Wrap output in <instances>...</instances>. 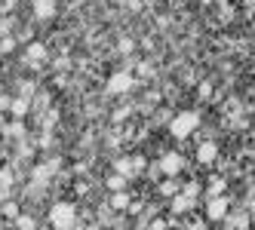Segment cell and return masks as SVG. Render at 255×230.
<instances>
[{
    "label": "cell",
    "mask_w": 255,
    "mask_h": 230,
    "mask_svg": "<svg viewBox=\"0 0 255 230\" xmlns=\"http://www.w3.org/2000/svg\"><path fill=\"white\" fill-rule=\"evenodd\" d=\"M49 224L56 230H80L83 221H77V209L71 203H56L49 209Z\"/></svg>",
    "instance_id": "6da1fadb"
},
{
    "label": "cell",
    "mask_w": 255,
    "mask_h": 230,
    "mask_svg": "<svg viewBox=\"0 0 255 230\" xmlns=\"http://www.w3.org/2000/svg\"><path fill=\"white\" fill-rule=\"evenodd\" d=\"M197 126H200V114H197V111H178V114L172 117V123H169V132H172L175 138H188Z\"/></svg>",
    "instance_id": "7a4b0ae2"
},
{
    "label": "cell",
    "mask_w": 255,
    "mask_h": 230,
    "mask_svg": "<svg viewBox=\"0 0 255 230\" xmlns=\"http://www.w3.org/2000/svg\"><path fill=\"white\" fill-rule=\"evenodd\" d=\"M185 169V156H181L178 151H169V153H163V160H160V172L166 175V178H175V175Z\"/></svg>",
    "instance_id": "3957f363"
},
{
    "label": "cell",
    "mask_w": 255,
    "mask_h": 230,
    "mask_svg": "<svg viewBox=\"0 0 255 230\" xmlns=\"http://www.w3.org/2000/svg\"><path fill=\"white\" fill-rule=\"evenodd\" d=\"M105 89L111 92V95H123V92H129V89H132V77H129V71H117V74L105 83Z\"/></svg>",
    "instance_id": "277c9868"
},
{
    "label": "cell",
    "mask_w": 255,
    "mask_h": 230,
    "mask_svg": "<svg viewBox=\"0 0 255 230\" xmlns=\"http://www.w3.org/2000/svg\"><path fill=\"white\" fill-rule=\"evenodd\" d=\"M225 215H228V197H209V203H206V218L209 221H225Z\"/></svg>",
    "instance_id": "5b68a950"
},
{
    "label": "cell",
    "mask_w": 255,
    "mask_h": 230,
    "mask_svg": "<svg viewBox=\"0 0 255 230\" xmlns=\"http://www.w3.org/2000/svg\"><path fill=\"white\" fill-rule=\"evenodd\" d=\"M31 9L37 19H52L56 15V0H31Z\"/></svg>",
    "instance_id": "8992f818"
},
{
    "label": "cell",
    "mask_w": 255,
    "mask_h": 230,
    "mask_svg": "<svg viewBox=\"0 0 255 230\" xmlns=\"http://www.w3.org/2000/svg\"><path fill=\"white\" fill-rule=\"evenodd\" d=\"M252 221H249V212H237V215H225V227L228 230H246Z\"/></svg>",
    "instance_id": "52a82bcc"
},
{
    "label": "cell",
    "mask_w": 255,
    "mask_h": 230,
    "mask_svg": "<svg viewBox=\"0 0 255 230\" xmlns=\"http://www.w3.org/2000/svg\"><path fill=\"white\" fill-rule=\"evenodd\" d=\"M46 59V46L43 43H28V49H25V62L28 65H40Z\"/></svg>",
    "instance_id": "ba28073f"
},
{
    "label": "cell",
    "mask_w": 255,
    "mask_h": 230,
    "mask_svg": "<svg viewBox=\"0 0 255 230\" xmlns=\"http://www.w3.org/2000/svg\"><path fill=\"white\" fill-rule=\"evenodd\" d=\"M215 156H218V145H215V141H203V145L197 148V160L200 163H212Z\"/></svg>",
    "instance_id": "9c48e42d"
},
{
    "label": "cell",
    "mask_w": 255,
    "mask_h": 230,
    "mask_svg": "<svg viewBox=\"0 0 255 230\" xmlns=\"http://www.w3.org/2000/svg\"><path fill=\"white\" fill-rule=\"evenodd\" d=\"M129 206H132L129 190H117L114 197H111V209H114V212H129Z\"/></svg>",
    "instance_id": "30bf717a"
},
{
    "label": "cell",
    "mask_w": 255,
    "mask_h": 230,
    "mask_svg": "<svg viewBox=\"0 0 255 230\" xmlns=\"http://www.w3.org/2000/svg\"><path fill=\"white\" fill-rule=\"evenodd\" d=\"M172 209L175 212H188V209H194V193H175V200H172Z\"/></svg>",
    "instance_id": "8fae6325"
},
{
    "label": "cell",
    "mask_w": 255,
    "mask_h": 230,
    "mask_svg": "<svg viewBox=\"0 0 255 230\" xmlns=\"http://www.w3.org/2000/svg\"><path fill=\"white\" fill-rule=\"evenodd\" d=\"M9 111H12L15 117H25V114L31 111V98H15V101H9Z\"/></svg>",
    "instance_id": "7c38bea8"
},
{
    "label": "cell",
    "mask_w": 255,
    "mask_h": 230,
    "mask_svg": "<svg viewBox=\"0 0 255 230\" xmlns=\"http://www.w3.org/2000/svg\"><path fill=\"white\" fill-rule=\"evenodd\" d=\"M114 169L123 175V178H132V175H135V172H132V160H129V156H120V160L114 163Z\"/></svg>",
    "instance_id": "4fadbf2b"
},
{
    "label": "cell",
    "mask_w": 255,
    "mask_h": 230,
    "mask_svg": "<svg viewBox=\"0 0 255 230\" xmlns=\"http://www.w3.org/2000/svg\"><path fill=\"white\" fill-rule=\"evenodd\" d=\"M126 181H129V178H123V175L117 172V175H111V178H108L105 184H108V187H111V190L117 193V190H123V184H126Z\"/></svg>",
    "instance_id": "5bb4252c"
},
{
    "label": "cell",
    "mask_w": 255,
    "mask_h": 230,
    "mask_svg": "<svg viewBox=\"0 0 255 230\" xmlns=\"http://www.w3.org/2000/svg\"><path fill=\"white\" fill-rule=\"evenodd\" d=\"M160 193H166V197H172V193H178V184H175L172 178H169V181H163V184H160Z\"/></svg>",
    "instance_id": "9a60e30c"
},
{
    "label": "cell",
    "mask_w": 255,
    "mask_h": 230,
    "mask_svg": "<svg viewBox=\"0 0 255 230\" xmlns=\"http://www.w3.org/2000/svg\"><path fill=\"white\" fill-rule=\"evenodd\" d=\"M12 25H15V22H12V15H0V34H9Z\"/></svg>",
    "instance_id": "2e32d148"
},
{
    "label": "cell",
    "mask_w": 255,
    "mask_h": 230,
    "mask_svg": "<svg viewBox=\"0 0 255 230\" xmlns=\"http://www.w3.org/2000/svg\"><path fill=\"white\" fill-rule=\"evenodd\" d=\"M3 215L6 218H19V206H15V203H3Z\"/></svg>",
    "instance_id": "e0dca14e"
},
{
    "label": "cell",
    "mask_w": 255,
    "mask_h": 230,
    "mask_svg": "<svg viewBox=\"0 0 255 230\" xmlns=\"http://www.w3.org/2000/svg\"><path fill=\"white\" fill-rule=\"evenodd\" d=\"M15 221H19V230H34V218H28V215H19Z\"/></svg>",
    "instance_id": "ac0fdd59"
},
{
    "label": "cell",
    "mask_w": 255,
    "mask_h": 230,
    "mask_svg": "<svg viewBox=\"0 0 255 230\" xmlns=\"http://www.w3.org/2000/svg\"><path fill=\"white\" fill-rule=\"evenodd\" d=\"M15 49V40L12 37H3V40H0V52H12Z\"/></svg>",
    "instance_id": "d6986e66"
},
{
    "label": "cell",
    "mask_w": 255,
    "mask_h": 230,
    "mask_svg": "<svg viewBox=\"0 0 255 230\" xmlns=\"http://www.w3.org/2000/svg\"><path fill=\"white\" fill-rule=\"evenodd\" d=\"M15 9V0H0V15L3 12H12Z\"/></svg>",
    "instance_id": "ffe728a7"
},
{
    "label": "cell",
    "mask_w": 255,
    "mask_h": 230,
    "mask_svg": "<svg viewBox=\"0 0 255 230\" xmlns=\"http://www.w3.org/2000/svg\"><path fill=\"white\" fill-rule=\"evenodd\" d=\"M144 166H148V163H144V160H141V156H132V172H135V175H138V172H141Z\"/></svg>",
    "instance_id": "44dd1931"
},
{
    "label": "cell",
    "mask_w": 255,
    "mask_h": 230,
    "mask_svg": "<svg viewBox=\"0 0 255 230\" xmlns=\"http://www.w3.org/2000/svg\"><path fill=\"white\" fill-rule=\"evenodd\" d=\"M212 95V86L209 83H200V98H209Z\"/></svg>",
    "instance_id": "7402d4cb"
},
{
    "label": "cell",
    "mask_w": 255,
    "mask_h": 230,
    "mask_svg": "<svg viewBox=\"0 0 255 230\" xmlns=\"http://www.w3.org/2000/svg\"><path fill=\"white\" fill-rule=\"evenodd\" d=\"M132 49H135L132 40H120V52H132Z\"/></svg>",
    "instance_id": "603a6c76"
},
{
    "label": "cell",
    "mask_w": 255,
    "mask_h": 230,
    "mask_svg": "<svg viewBox=\"0 0 255 230\" xmlns=\"http://www.w3.org/2000/svg\"><path fill=\"white\" fill-rule=\"evenodd\" d=\"M151 230H166V221H163V218H157V221H151Z\"/></svg>",
    "instance_id": "cb8c5ba5"
},
{
    "label": "cell",
    "mask_w": 255,
    "mask_h": 230,
    "mask_svg": "<svg viewBox=\"0 0 255 230\" xmlns=\"http://www.w3.org/2000/svg\"><path fill=\"white\" fill-rule=\"evenodd\" d=\"M249 212H252V215H255V197L249 200Z\"/></svg>",
    "instance_id": "d4e9b609"
},
{
    "label": "cell",
    "mask_w": 255,
    "mask_h": 230,
    "mask_svg": "<svg viewBox=\"0 0 255 230\" xmlns=\"http://www.w3.org/2000/svg\"><path fill=\"white\" fill-rule=\"evenodd\" d=\"M215 3H222V6H228V3H231V0H215Z\"/></svg>",
    "instance_id": "484cf974"
}]
</instances>
